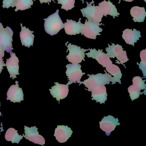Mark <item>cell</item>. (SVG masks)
Segmentation results:
<instances>
[{
  "instance_id": "cell-9",
  "label": "cell",
  "mask_w": 146,
  "mask_h": 146,
  "mask_svg": "<svg viewBox=\"0 0 146 146\" xmlns=\"http://www.w3.org/2000/svg\"><path fill=\"white\" fill-rule=\"evenodd\" d=\"M55 85L49 89L50 94L54 98H56V100L60 102V100H63L67 97L69 94V86L72 84L69 81L66 84H60L58 82H55Z\"/></svg>"
},
{
  "instance_id": "cell-4",
  "label": "cell",
  "mask_w": 146,
  "mask_h": 146,
  "mask_svg": "<svg viewBox=\"0 0 146 146\" xmlns=\"http://www.w3.org/2000/svg\"><path fill=\"white\" fill-rule=\"evenodd\" d=\"M106 51L107 52V55L109 58H114L116 57L118 61L116 62V64L123 65L125 68L124 64L127 62L129 59L127 57L126 51L123 50L122 46L119 44L115 45L114 43H112L111 46L108 44V47L106 48Z\"/></svg>"
},
{
  "instance_id": "cell-10",
  "label": "cell",
  "mask_w": 146,
  "mask_h": 146,
  "mask_svg": "<svg viewBox=\"0 0 146 146\" xmlns=\"http://www.w3.org/2000/svg\"><path fill=\"white\" fill-rule=\"evenodd\" d=\"M89 52L85 54L88 58H91L97 60L99 64L101 65L103 67H106L113 64L112 61L110 58L106 54L102 52V50L96 49H89Z\"/></svg>"
},
{
  "instance_id": "cell-26",
  "label": "cell",
  "mask_w": 146,
  "mask_h": 146,
  "mask_svg": "<svg viewBox=\"0 0 146 146\" xmlns=\"http://www.w3.org/2000/svg\"><path fill=\"white\" fill-rule=\"evenodd\" d=\"M140 58L141 61L140 64L137 63L139 68L142 71L143 76L146 77V50H143L140 52Z\"/></svg>"
},
{
  "instance_id": "cell-3",
  "label": "cell",
  "mask_w": 146,
  "mask_h": 146,
  "mask_svg": "<svg viewBox=\"0 0 146 146\" xmlns=\"http://www.w3.org/2000/svg\"><path fill=\"white\" fill-rule=\"evenodd\" d=\"M94 3V0H92V2L90 3L86 2L87 7L81 9V11L83 17L86 18L88 21L100 23L102 22L103 15L99 6H95L94 4L92 5V4Z\"/></svg>"
},
{
  "instance_id": "cell-1",
  "label": "cell",
  "mask_w": 146,
  "mask_h": 146,
  "mask_svg": "<svg viewBox=\"0 0 146 146\" xmlns=\"http://www.w3.org/2000/svg\"><path fill=\"white\" fill-rule=\"evenodd\" d=\"M105 74L98 73L96 75L94 74H88L89 78L84 80V82H80L79 85L81 84H83L86 88H88V91L91 92L92 90L97 86L101 85H106L110 84V82H112V84H116L114 82L113 77H112L111 75L108 74L106 72Z\"/></svg>"
},
{
  "instance_id": "cell-7",
  "label": "cell",
  "mask_w": 146,
  "mask_h": 146,
  "mask_svg": "<svg viewBox=\"0 0 146 146\" xmlns=\"http://www.w3.org/2000/svg\"><path fill=\"white\" fill-rule=\"evenodd\" d=\"M13 35V31L8 26L3 28L0 31V47L10 54L13 49L12 45Z\"/></svg>"
},
{
  "instance_id": "cell-19",
  "label": "cell",
  "mask_w": 146,
  "mask_h": 146,
  "mask_svg": "<svg viewBox=\"0 0 146 146\" xmlns=\"http://www.w3.org/2000/svg\"><path fill=\"white\" fill-rule=\"evenodd\" d=\"M99 7L103 16L105 17L109 15L113 17V18H115V17H118L120 14L117 12L115 6L110 1H106L105 0L102 2L99 3Z\"/></svg>"
},
{
  "instance_id": "cell-27",
  "label": "cell",
  "mask_w": 146,
  "mask_h": 146,
  "mask_svg": "<svg viewBox=\"0 0 146 146\" xmlns=\"http://www.w3.org/2000/svg\"><path fill=\"white\" fill-rule=\"evenodd\" d=\"M55 0H52L54 2ZM58 4L62 5L61 8L66 11L71 10L75 7V0H57Z\"/></svg>"
},
{
  "instance_id": "cell-8",
  "label": "cell",
  "mask_w": 146,
  "mask_h": 146,
  "mask_svg": "<svg viewBox=\"0 0 146 146\" xmlns=\"http://www.w3.org/2000/svg\"><path fill=\"white\" fill-rule=\"evenodd\" d=\"M66 74L68 77L69 81L72 83H80L82 76L84 74L81 70L82 66L79 64H68L66 65Z\"/></svg>"
},
{
  "instance_id": "cell-15",
  "label": "cell",
  "mask_w": 146,
  "mask_h": 146,
  "mask_svg": "<svg viewBox=\"0 0 146 146\" xmlns=\"http://www.w3.org/2000/svg\"><path fill=\"white\" fill-rule=\"evenodd\" d=\"M73 131L67 125H58L55 129L54 136L60 143L66 142L71 137Z\"/></svg>"
},
{
  "instance_id": "cell-18",
  "label": "cell",
  "mask_w": 146,
  "mask_h": 146,
  "mask_svg": "<svg viewBox=\"0 0 146 146\" xmlns=\"http://www.w3.org/2000/svg\"><path fill=\"white\" fill-rule=\"evenodd\" d=\"M92 100L100 104L105 103L107 99L106 88L104 85H99L91 91Z\"/></svg>"
},
{
  "instance_id": "cell-29",
  "label": "cell",
  "mask_w": 146,
  "mask_h": 146,
  "mask_svg": "<svg viewBox=\"0 0 146 146\" xmlns=\"http://www.w3.org/2000/svg\"><path fill=\"white\" fill-rule=\"evenodd\" d=\"M16 0H4L3 1V5L2 7L3 8H9L12 7L13 8V5L15 3Z\"/></svg>"
},
{
  "instance_id": "cell-28",
  "label": "cell",
  "mask_w": 146,
  "mask_h": 146,
  "mask_svg": "<svg viewBox=\"0 0 146 146\" xmlns=\"http://www.w3.org/2000/svg\"><path fill=\"white\" fill-rule=\"evenodd\" d=\"M145 80H143L142 78L140 76H135L132 79V83L133 84L138 85L140 87L141 90H144V91H146V84H145Z\"/></svg>"
},
{
  "instance_id": "cell-34",
  "label": "cell",
  "mask_w": 146,
  "mask_h": 146,
  "mask_svg": "<svg viewBox=\"0 0 146 146\" xmlns=\"http://www.w3.org/2000/svg\"><path fill=\"white\" fill-rule=\"evenodd\" d=\"M3 28H4L3 25H2V23H1V22H0V31L1 30V29H2Z\"/></svg>"
},
{
  "instance_id": "cell-23",
  "label": "cell",
  "mask_w": 146,
  "mask_h": 146,
  "mask_svg": "<svg viewBox=\"0 0 146 146\" xmlns=\"http://www.w3.org/2000/svg\"><path fill=\"white\" fill-rule=\"evenodd\" d=\"M106 70L110 75L113 76L114 82H118L121 84V79L122 76V74L119 67L116 65L111 64L106 67Z\"/></svg>"
},
{
  "instance_id": "cell-21",
  "label": "cell",
  "mask_w": 146,
  "mask_h": 146,
  "mask_svg": "<svg viewBox=\"0 0 146 146\" xmlns=\"http://www.w3.org/2000/svg\"><path fill=\"white\" fill-rule=\"evenodd\" d=\"M130 14L133 18V20L135 22L141 23L144 22L146 12L144 7H133L130 11Z\"/></svg>"
},
{
  "instance_id": "cell-2",
  "label": "cell",
  "mask_w": 146,
  "mask_h": 146,
  "mask_svg": "<svg viewBox=\"0 0 146 146\" xmlns=\"http://www.w3.org/2000/svg\"><path fill=\"white\" fill-rule=\"evenodd\" d=\"M44 28L46 32L48 35L54 36L57 35L64 28V24L59 15V10L55 13L44 19Z\"/></svg>"
},
{
  "instance_id": "cell-11",
  "label": "cell",
  "mask_w": 146,
  "mask_h": 146,
  "mask_svg": "<svg viewBox=\"0 0 146 146\" xmlns=\"http://www.w3.org/2000/svg\"><path fill=\"white\" fill-rule=\"evenodd\" d=\"M118 118H115L113 116L108 115L104 117L101 121L100 122V128L106 132V135L108 136L111 132L114 130L117 125H120Z\"/></svg>"
},
{
  "instance_id": "cell-25",
  "label": "cell",
  "mask_w": 146,
  "mask_h": 146,
  "mask_svg": "<svg viewBox=\"0 0 146 146\" xmlns=\"http://www.w3.org/2000/svg\"><path fill=\"white\" fill-rule=\"evenodd\" d=\"M141 90H142L141 89L139 86L134 84L128 88V92L129 94V96L131 100L134 101V100L137 99L139 98L140 95L143 94L146 95V93L144 92L141 93Z\"/></svg>"
},
{
  "instance_id": "cell-22",
  "label": "cell",
  "mask_w": 146,
  "mask_h": 146,
  "mask_svg": "<svg viewBox=\"0 0 146 146\" xmlns=\"http://www.w3.org/2000/svg\"><path fill=\"white\" fill-rule=\"evenodd\" d=\"M24 135H19L18 131L13 128H9L7 129L5 135L6 140L8 141H11L12 143H19L23 139Z\"/></svg>"
},
{
  "instance_id": "cell-6",
  "label": "cell",
  "mask_w": 146,
  "mask_h": 146,
  "mask_svg": "<svg viewBox=\"0 0 146 146\" xmlns=\"http://www.w3.org/2000/svg\"><path fill=\"white\" fill-rule=\"evenodd\" d=\"M101 25H104L86 20L85 23L83 25L81 35H83L89 39L96 40V36L100 35V33L102 32L103 30L99 27Z\"/></svg>"
},
{
  "instance_id": "cell-31",
  "label": "cell",
  "mask_w": 146,
  "mask_h": 146,
  "mask_svg": "<svg viewBox=\"0 0 146 146\" xmlns=\"http://www.w3.org/2000/svg\"><path fill=\"white\" fill-rule=\"evenodd\" d=\"M5 50L0 47V58H3L5 56Z\"/></svg>"
},
{
  "instance_id": "cell-12",
  "label": "cell",
  "mask_w": 146,
  "mask_h": 146,
  "mask_svg": "<svg viewBox=\"0 0 146 146\" xmlns=\"http://www.w3.org/2000/svg\"><path fill=\"white\" fill-rule=\"evenodd\" d=\"M25 138L35 143L44 145L45 143V139L43 136L39 135L38 129L36 126L29 127L25 126Z\"/></svg>"
},
{
  "instance_id": "cell-36",
  "label": "cell",
  "mask_w": 146,
  "mask_h": 146,
  "mask_svg": "<svg viewBox=\"0 0 146 146\" xmlns=\"http://www.w3.org/2000/svg\"><path fill=\"white\" fill-rule=\"evenodd\" d=\"M81 1H83V0H81Z\"/></svg>"
},
{
  "instance_id": "cell-13",
  "label": "cell",
  "mask_w": 146,
  "mask_h": 146,
  "mask_svg": "<svg viewBox=\"0 0 146 146\" xmlns=\"http://www.w3.org/2000/svg\"><path fill=\"white\" fill-rule=\"evenodd\" d=\"M7 100L14 103L23 100V92L22 88H19L17 81L16 82V84L12 85L8 89Z\"/></svg>"
},
{
  "instance_id": "cell-16",
  "label": "cell",
  "mask_w": 146,
  "mask_h": 146,
  "mask_svg": "<svg viewBox=\"0 0 146 146\" xmlns=\"http://www.w3.org/2000/svg\"><path fill=\"white\" fill-rule=\"evenodd\" d=\"M81 18L79 19L78 22L66 19V23L64 24L65 31L69 35H76L81 33L83 24L81 22Z\"/></svg>"
},
{
  "instance_id": "cell-5",
  "label": "cell",
  "mask_w": 146,
  "mask_h": 146,
  "mask_svg": "<svg viewBox=\"0 0 146 146\" xmlns=\"http://www.w3.org/2000/svg\"><path fill=\"white\" fill-rule=\"evenodd\" d=\"M67 46L69 51V54L66 56V58L69 62L73 64H79L82 60L85 61V54L86 51H88V49H85L81 48L80 47L76 45H72L71 43H69Z\"/></svg>"
},
{
  "instance_id": "cell-14",
  "label": "cell",
  "mask_w": 146,
  "mask_h": 146,
  "mask_svg": "<svg viewBox=\"0 0 146 146\" xmlns=\"http://www.w3.org/2000/svg\"><path fill=\"white\" fill-rule=\"evenodd\" d=\"M11 57L7 60L6 66L7 67L8 72L10 74V78L13 79L17 78V75H19V60L16 55V54L12 52L10 53Z\"/></svg>"
},
{
  "instance_id": "cell-17",
  "label": "cell",
  "mask_w": 146,
  "mask_h": 146,
  "mask_svg": "<svg viewBox=\"0 0 146 146\" xmlns=\"http://www.w3.org/2000/svg\"><path fill=\"white\" fill-rule=\"evenodd\" d=\"M21 31L20 33V40L23 46L28 48L33 46L35 35H33L34 31H31L28 28L23 27L21 24Z\"/></svg>"
},
{
  "instance_id": "cell-37",
  "label": "cell",
  "mask_w": 146,
  "mask_h": 146,
  "mask_svg": "<svg viewBox=\"0 0 146 146\" xmlns=\"http://www.w3.org/2000/svg\"><path fill=\"white\" fill-rule=\"evenodd\" d=\"M144 1H145V2H146V0H144Z\"/></svg>"
},
{
  "instance_id": "cell-35",
  "label": "cell",
  "mask_w": 146,
  "mask_h": 146,
  "mask_svg": "<svg viewBox=\"0 0 146 146\" xmlns=\"http://www.w3.org/2000/svg\"><path fill=\"white\" fill-rule=\"evenodd\" d=\"M1 116V111H0V116Z\"/></svg>"
},
{
  "instance_id": "cell-33",
  "label": "cell",
  "mask_w": 146,
  "mask_h": 146,
  "mask_svg": "<svg viewBox=\"0 0 146 146\" xmlns=\"http://www.w3.org/2000/svg\"><path fill=\"white\" fill-rule=\"evenodd\" d=\"M123 1H127V2H132L134 0H123ZM120 1H121V0H119V3H120Z\"/></svg>"
},
{
  "instance_id": "cell-30",
  "label": "cell",
  "mask_w": 146,
  "mask_h": 146,
  "mask_svg": "<svg viewBox=\"0 0 146 146\" xmlns=\"http://www.w3.org/2000/svg\"><path fill=\"white\" fill-rule=\"evenodd\" d=\"M6 66V64L4 63L3 58H0V74L2 72L3 67Z\"/></svg>"
},
{
  "instance_id": "cell-24",
  "label": "cell",
  "mask_w": 146,
  "mask_h": 146,
  "mask_svg": "<svg viewBox=\"0 0 146 146\" xmlns=\"http://www.w3.org/2000/svg\"><path fill=\"white\" fill-rule=\"evenodd\" d=\"M34 4L33 0H16L13 7H16L15 11H24L31 8V6Z\"/></svg>"
},
{
  "instance_id": "cell-32",
  "label": "cell",
  "mask_w": 146,
  "mask_h": 146,
  "mask_svg": "<svg viewBox=\"0 0 146 146\" xmlns=\"http://www.w3.org/2000/svg\"><path fill=\"white\" fill-rule=\"evenodd\" d=\"M33 1H35V0H33ZM39 1H40V3L41 4H42V3H51L52 0H39Z\"/></svg>"
},
{
  "instance_id": "cell-20",
  "label": "cell",
  "mask_w": 146,
  "mask_h": 146,
  "mask_svg": "<svg viewBox=\"0 0 146 146\" xmlns=\"http://www.w3.org/2000/svg\"><path fill=\"white\" fill-rule=\"evenodd\" d=\"M122 37L124 40L127 44L135 46V42L139 40V38L141 37V32L137 31L134 29L132 31L131 29H126L123 31Z\"/></svg>"
}]
</instances>
